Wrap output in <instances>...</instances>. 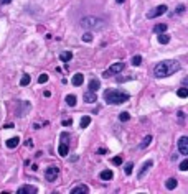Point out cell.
<instances>
[{
    "label": "cell",
    "mask_w": 188,
    "mask_h": 194,
    "mask_svg": "<svg viewBox=\"0 0 188 194\" xmlns=\"http://www.w3.org/2000/svg\"><path fill=\"white\" fill-rule=\"evenodd\" d=\"M180 69V63L173 61V59H167V61L158 63L157 66L154 68V74L155 78H167V76H172L173 72H177Z\"/></svg>",
    "instance_id": "obj_1"
},
{
    "label": "cell",
    "mask_w": 188,
    "mask_h": 194,
    "mask_svg": "<svg viewBox=\"0 0 188 194\" xmlns=\"http://www.w3.org/2000/svg\"><path fill=\"white\" fill-rule=\"evenodd\" d=\"M81 25L83 28L89 31H99V30H104L106 26H107V23L104 22L103 18H97V17H86L81 20Z\"/></svg>",
    "instance_id": "obj_2"
},
{
    "label": "cell",
    "mask_w": 188,
    "mask_h": 194,
    "mask_svg": "<svg viewBox=\"0 0 188 194\" xmlns=\"http://www.w3.org/2000/svg\"><path fill=\"white\" fill-rule=\"evenodd\" d=\"M104 99L107 104L117 106V104H124L129 100V94L125 92H119V91H106L104 92Z\"/></svg>",
    "instance_id": "obj_3"
},
{
    "label": "cell",
    "mask_w": 188,
    "mask_h": 194,
    "mask_svg": "<svg viewBox=\"0 0 188 194\" xmlns=\"http://www.w3.org/2000/svg\"><path fill=\"white\" fill-rule=\"evenodd\" d=\"M124 69V63L119 61V63H114L107 71L104 72V78H109V76H114V74H119V72Z\"/></svg>",
    "instance_id": "obj_4"
},
{
    "label": "cell",
    "mask_w": 188,
    "mask_h": 194,
    "mask_svg": "<svg viewBox=\"0 0 188 194\" xmlns=\"http://www.w3.org/2000/svg\"><path fill=\"white\" fill-rule=\"evenodd\" d=\"M58 173H60L58 166H50V168H46V171H45V178H46V181L53 183V181L56 179V176H58Z\"/></svg>",
    "instance_id": "obj_5"
},
{
    "label": "cell",
    "mask_w": 188,
    "mask_h": 194,
    "mask_svg": "<svg viewBox=\"0 0 188 194\" xmlns=\"http://www.w3.org/2000/svg\"><path fill=\"white\" fill-rule=\"evenodd\" d=\"M167 10H168V9H167V5H158V7H155L152 12L147 13V18H157V17H160V15L165 13Z\"/></svg>",
    "instance_id": "obj_6"
},
{
    "label": "cell",
    "mask_w": 188,
    "mask_h": 194,
    "mask_svg": "<svg viewBox=\"0 0 188 194\" xmlns=\"http://www.w3.org/2000/svg\"><path fill=\"white\" fill-rule=\"evenodd\" d=\"M178 150L183 156L188 155V137H182V138L178 140Z\"/></svg>",
    "instance_id": "obj_7"
},
{
    "label": "cell",
    "mask_w": 188,
    "mask_h": 194,
    "mask_svg": "<svg viewBox=\"0 0 188 194\" xmlns=\"http://www.w3.org/2000/svg\"><path fill=\"white\" fill-rule=\"evenodd\" d=\"M152 165H154V161H152V160H149V161H145V163H144V165H142V169H140V171H139V175H137V178H139V179H142V178H144V176H145V173H147V171H149V169H150V168H152Z\"/></svg>",
    "instance_id": "obj_8"
},
{
    "label": "cell",
    "mask_w": 188,
    "mask_h": 194,
    "mask_svg": "<svg viewBox=\"0 0 188 194\" xmlns=\"http://www.w3.org/2000/svg\"><path fill=\"white\" fill-rule=\"evenodd\" d=\"M83 99H84V102L92 104V102H96V100H97V97H96V92L88 91V92H84V94H83Z\"/></svg>",
    "instance_id": "obj_9"
},
{
    "label": "cell",
    "mask_w": 188,
    "mask_h": 194,
    "mask_svg": "<svg viewBox=\"0 0 188 194\" xmlns=\"http://www.w3.org/2000/svg\"><path fill=\"white\" fill-rule=\"evenodd\" d=\"M71 82H73V86H76V87H79L81 84L84 82V76L81 74V72H78V74L73 76V79H71Z\"/></svg>",
    "instance_id": "obj_10"
},
{
    "label": "cell",
    "mask_w": 188,
    "mask_h": 194,
    "mask_svg": "<svg viewBox=\"0 0 188 194\" xmlns=\"http://www.w3.org/2000/svg\"><path fill=\"white\" fill-rule=\"evenodd\" d=\"M79 192L88 194V192H89V188H88L86 184H79V186H76V188L71 189V194H79Z\"/></svg>",
    "instance_id": "obj_11"
},
{
    "label": "cell",
    "mask_w": 188,
    "mask_h": 194,
    "mask_svg": "<svg viewBox=\"0 0 188 194\" xmlns=\"http://www.w3.org/2000/svg\"><path fill=\"white\" fill-rule=\"evenodd\" d=\"M36 191H38V189L35 188V186H22V188L18 189V194H23V192H31V194H35Z\"/></svg>",
    "instance_id": "obj_12"
},
{
    "label": "cell",
    "mask_w": 188,
    "mask_h": 194,
    "mask_svg": "<svg viewBox=\"0 0 188 194\" xmlns=\"http://www.w3.org/2000/svg\"><path fill=\"white\" fill-rule=\"evenodd\" d=\"M101 179H104V181H109V179H112L114 178V173L111 171V169H104V171H101Z\"/></svg>",
    "instance_id": "obj_13"
},
{
    "label": "cell",
    "mask_w": 188,
    "mask_h": 194,
    "mask_svg": "<svg viewBox=\"0 0 188 194\" xmlns=\"http://www.w3.org/2000/svg\"><path fill=\"white\" fill-rule=\"evenodd\" d=\"M101 86V82H99V79H91V82H89V91H92V92H96L97 89H99Z\"/></svg>",
    "instance_id": "obj_14"
},
{
    "label": "cell",
    "mask_w": 188,
    "mask_h": 194,
    "mask_svg": "<svg viewBox=\"0 0 188 194\" xmlns=\"http://www.w3.org/2000/svg\"><path fill=\"white\" fill-rule=\"evenodd\" d=\"M177 179H175V178H170V179H167V183H165V188L167 189H175L177 188Z\"/></svg>",
    "instance_id": "obj_15"
},
{
    "label": "cell",
    "mask_w": 188,
    "mask_h": 194,
    "mask_svg": "<svg viewBox=\"0 0 188 194\" xmlns=\"http://www.w3.org/2000/svg\"><path fill=\"white\" fill-rule=\"evenodd\" d=\"M18 143H20V138H18V137H13V138L7 140V147H9V148H15Z\"/></svg>",
    "instance_id": "obj_16"
},
{
    "label": "cell",
    "mask_w": 188,
    "mask_h": 194,
    "mask_svg": "<svg viewBox=\"0 0 188 194\" xmlns=\"http://www.w3.org/2000/svg\"><path fill=\"white\" fill-rule=\"evenodd\" d=\"M165 30H167L165 23H158V25H155V28H154L155 33H165Z\"/></svg>",
    "instance_id": "obj_17"
},
{
    "label": "cell",
    "mask_w": 188,
    "mask_h": 194,
    "mask_svg": "<svg viewBox=\"0 0 188 194\" xmlns=\"http://www.w3.org/2000/svg\"><path fill=\"white\" fill-rule=\"evenodd\" d=\"M58 151H60L61 156H66L68 155V145L66 143H61L60 147H58Z\"/></svg>",
    "instance_id": "obj_18"
},
{
    "label": "cell",
    "mask_w": 188,
    "mask_h": 194,
    "mask_svg": "<svg viewBox=\"0 0 188 194\" xmlns=\"http://www.w3.org/2000/svg\"><path fill=\"white\" fill-rule=\"evenodd\" d=\"M168 41H170V36L165 35V33H160V36H158V43H160V44H167Z\"/></svg>",
    "instance_id": "obj_19"
},
{
    "label": "cell",
    "mask_w": 188,
    "mask_h": 194,
    "mask_svg": "<svg viewBox=\"0 0 188 194\" xmlns=\"http://www.w3.org/2000/svg\"><path fill=\"white\" fill-rule=\"evenodd\" d=\"M89 123H91V117H83V119H81V122H79L81 128H86V127H89Z\"/></svg>",
    "instance_id": "obj_20"
},
{
    "label": "cell",
    "mask_w": 188,
    "mask_h": 194,
    "mask_svg": "<svg viewBox=\"0 0 188 194\" xmlns=\"http://www.w3.org/2000/svg\"><path fill=\"white\" fill-rule=\"evenodd\" d=\"M60 58H61V61L66 63V61H69V59L73 58V54L69 53V51H64V53H61V54H60Z\"/></svg>",
    "instance_id": "obj_21"
},
{
    "label": "cell",
    "mask_w": 188,
    "mask_h": 194,
    "mask_svg": "<svg viewBox=\"0 0 188 194\" xmlns=\"http://www.w3.org/2000/svg\"><path fill=\"white\" fill-rule=\"evenodd\" d=\"M66 104L69 107H74L76 106V97L74 95H66Z\"/></svg>",
    "instance_id": "obj_22"
},
{
    "label": "cell",
    "mask_w": 188,
    "mask_h": 194,
    "mask_svg": "<svg viewBox=\"0 0 188 194\" xmlns=\"http://www.w3.org/2000/svg\"><path fill=\"white\" fill-rule=\"evenodd\" d=\"M177 94H178V97H182V99H185V97L188 95V89H186L185 86H183V87H180Z\"/></svg>",
    "instance_id": "obj_23"
},
{
    "label": "cell",
    "mask_w": 188,
    "mask_h": 194,
    "mask_svg": "<svg viewBox=\"0 0 188 194\" xmlns=\"http://www.w3.org/2000/svg\"><path fill=\"white\" fill-rule=\"evenodd\" d=\"M30 81H31V78L28 74H25L22 79H20V86H28V84H30Z\"/></svg>",
    "instance_id": "obj_24"
},
{
    "label": "cell",
    "mask_w": 188,
    "mask_h": 194,
    "mask_svg": "<svg viewBox=\"0 0 188 194\" xmlns=\"http://www.w3.org/2000/svg\"><path fill=\"white\" fill-rule=\"evenodd\" d=\"M150 141H152V137H150V135H147L145 138H144V141L140 143V148H147V147L150 145Z\"/></svg>",
    "instance_id": "obj_25"
},
{
    "label": "cell",
    "mask_w": 188,
    "mask_h": 194,
    "mask_svg": "<svg viewBox=\"0 0 188 194\" xmlns=\"http://www.w3.org/2000/svg\"><path fill=\"white\" fill-rule=\"evenodd\" d=\"M124 171H125V175H132V171H134V165L130 163H125V168H124Z\"/></svg>",
    "instance_id": "obj_26"
},
{
    "label": "cell",
    "mask_w": 188,
    "mask_h": 194,
    "mask_svg": "<svg viewBox=\"0 0 188 194\" xmlns=\"http://www.w3.org/2000/svg\"><path fill=\"white\" fill-rule=\"evenodd\" d=\"M129 119H130L129 112H122V114H119V120H121V122H127Z\"/></svg>",
    "instance_id": "obj_27"
},
{
    "label": "cell",
    "mask_w": 188,
    "mask_h": 194,
    "mask_svg": "<svg viewBox=\"0 0 188 194\" xmlns=\"http://www.w3.org/2000/svg\"><path fill=\"white\" fill-rule=\"evenodd\" d=\"M142 63V58H140V56H134V58H132V64H134V66H139V64H140Z\"/></svg>",
    "instance_id": "obj_28"
},
{
    "label": "cell",
    "mask_w": 188,
    "mask_h": 194,
    "mask_svg": "<svg viewBox=\"0 0 188 194\" xmlns=\"http://www.w3.org/2000/svg\"><path fill=\"white\" fill-rule=\"evenodd\" d=\"M83 40H84L86 43L92 41V35H91V33H89V31H88V33H84V35H83Z\"/></svg>",
    "instance_id": "obj_29"
},
{
    "label": "cell",
    "mask_w": 188,
    "mask_h": 194,
    "mask_svg": "<svg viewBox=\"0 0 188 194\" xmlns=\"http://www.w3.org/2000/svg\"><path fill=\"white\" fill-rule=\"evenodd\" d=\"M180 169H182V171H186L188 169V160H183L182 163H180Z\"/></svg>",
    "instance_id": "obj_30"
},
{
    "label": "cell",
    "mask_w": 188,
    "mask_h": 194,
    "mask_svg": "<svg viewBox=\"0 0 188 194\" xmlns=\"http://www.w3.org/2000/svg\"><path fill=\"white\" fill-rule=\"evenodd\" d=\"M38 82L40 84H45V82H48V74H42L38 78Z\"/></svg>",
    "instance_id": "obj_31"
},
{
    "label": "cell",
    "mask_w": 188,
    "mask_h": 194,
    "mask_svg": "<svg viewBox=\"0 0 188 194\" xmlns=\"http://www.w3.org/2000/svg\"><path fill=\"white\" fill-rule=\"evenodd\" d=\"M121 163H122L121 156H114V158H112V165H116V166H117V165H121Z\"/></svg>",
    "instance_id": "obj_32"
},
{
    "label": "cell",
    "mask_w": 188,
    "mask_h": 194,
    "mask_svg": "<svg viewBox=\"0 0 188 194\" xmlns=\"http://www.w3.org/2000/svg\"><path fill=\"white\" fill-rule=\"evenodd\" d=\"M63 125H64V127H68V125H71V119H66V120H63Z\"/></svg>",
    "instance_id": "obj_33"
},
{
    "label": "cell",
    "mask_w": 188,
    "mask_h": 194,
    "mask_svg": "<svg viewBox=\"0 0 188 194\" xmlns=\"http://www.w3.org/2000/svg\"><path fill=\"white\" fill-rule=\"evenodd\" d=\"M27 147H33V141H31V140H27Z\"/></svg>",
    "instance_id": "obj_34"
},
{
    "label": "cell",
    "mask_w": 188,
    "mask_h": 194,
    "mask_svg": "<svg viewBox=\"0 0 188 194\" xmlns=\"http://www.w3.org/2000/svg\"><path fill=\"white\" fill-rule=\"evenodd\" d=\"M0 2H2V3H3V5H7V3H10V2H12V0H0Z\"/></svg>",
    "instance_id": "obj_35"
},
{
    "label": "cell",
    "mask_w": 188,
    "mask_h": 194,
    "mask_svg": "<svg viewBox=\"0 0 188 194\" xmlns=\"http://www.w3.org/2000/svg\"><path fill=\"white\" fill-rule=\"evenodd\" d=\"M116 2H117V3H122V2H125V0H116Z\"/></svg>",
    "instance_id": "obj_36"
}]
</instances>
